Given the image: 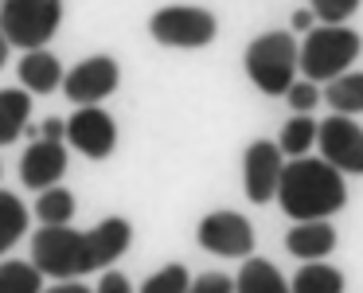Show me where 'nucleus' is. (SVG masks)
Instances as JSON below:
<instances>
[{"instance_id": "nucleus-1", "label": "nucleus", "mask_w": 363, "mask_h": 293, "mask_svg": "<svg viewBox=\"0 0 363 293\" xmlns=\"http://www.w3.org/2000/svg\"><path fill=\"white\" fill-rule=\"evenodd\" d=\"M133 246V227L121 215H110L90 231L67 227H40L32 238V266L51 277H79L106 270Z\"/></svg>"}, {"instance_id": "nucleus-2", "label": "nucleus", "mask_w": 363, "mask_h": 293, "mask_svg": "<svg viewBox=\"0 0 363 293\" xmlns=\"http://www.w3.org/2000/svg\"><path fill=\"white\" fill-rule=\"evenodd\" d=\"M277 204L293 223L328 219L347 204L344 172L332 168L324 157H293L277 180Z\"/></svg>"}, {"instance_id": "nucleus-3", "label": "nucleus", "mask_w": 363, "mask_h": 293, "mask_svg": "<svg viewBox=\"0 0 363 293\" xmlns=\"http://www.w3.org/2000/svg\"><path fill=\"white\" fill-rule=\"evenodd\" d=\"M359 51H363V35L355 28H344V24L313 28L305 35V43H301L297 71L308 82H332L359 59Z\"/></svg>"}, {"instance_id": "nucleus-4", "label": "nucleus", "mask_w": 363, "mask_h": 293, "mask_svg": "<svg viewBox=\"0 0 363 293\" xmlns=\"http://www.w3.org/2000/svg\"><path fill=\"white\" fill-rule=\"evenodd\" d=\"M297 40L289 32H266L246 48V74L269 98H285V90L297 82Z\"/></svg>"}, {"instance_id": "nucleus-5", "label": "nucleus", "mask_w": 363, "mask_h": 293, "mask_svg": "<svg viewBox=\"0 0 363 293\" xmlns=\"http://www.w3.org/2000/svg\"><path fill=\"white\" fill-rule=\"evenodd\" d=\"M63 24V0H0V35L9 48L40 51Z\"/></svg>"}, {"instance_id": "nucleus-6", "label": "nucleus", "mask_w": 363, "mask_h": 293, "mask_svg": "<svg viewBox=\"0 0 363 293\" xmlns=\"http://www.w3.org/2000/svg\"><path fill=\"white\" fill-rule=\"evenodd\" d=\"M219 32V20L196 4H168L149 20V35L164 48H207Z\"/></svg>"}, {"instance_id": "nucleus-7", "label": "nucleus", "mask_w": 363, "mask_h": 293, "mask_svg": "<svg viewBox=\"0 0 363 293\" xmlns=\"http://www.w3.org/2000/svg\"><path fill=\"white\" fill-rule=\"evenodd\" d=\"M316 149L344 176H363V129L352 118H344V114L324 118L316 126Z\"/></svg>"}, {"instance_id": "nucleus-8", "label": "nucleus", "mask_w": 363, "mask_h": 293, "mask_svg": "<svg viewBox=\"0 0 363 293\" xmlns=\"http://www.w3.org/2000/svg\"><path fill=\"white\" fill-rule=\"evenodd\" d=\"M196 238H199L203 250L219 254V258H250V250H254V227H250V219L238 215V211L203 215Z\"/></svg>"}, {"instance_id": "nucleus-9", "label": "nucleus", "mask_w": 363, "mask_h": 293, "mask_svg": "<svg viewBox=\"0 0 363 293\" xmlns=\"http://www.w3.org/2000/svg\"><path fill=\"white\" fill-rule=\"evenodd\" d=\"M118 82H121V67L110 55H90L63 74V90L74 106H98L102 98H110L118 90Z\"/></svg>"}, {"instance_id": "nucleus-10", "label": "nucleus", "mask_w": 363, "mask_h": 293, "mask_svg": "<svg viewBox=\"0 0 363 293\" xmlns=\"http://www.w3.org/2000/svg\"><path fill=\"white\" fill-rule=\"evenodd\" d=\"M285 157L277 141H250L242 153V188L250 204H269L277 196V180H281Z\"/></svg>"}, {"instance_id": "nucleus-11", "label": "nucleus", "mask_w": 363, "mask_h": 293, "mask_svg": "<svg viewBox=\"0 0 363 293\" xmlns=\"http://www.w3.org/2000/svg\"><path fill=\"white\" fill-rule=\"evenodd\" d=\"M67 141L79 153H86L90 160H106L118 145V126L102 106H79L67 118Z\"/></svg>"}, {"instance_id": "nucleus-12", "label": "nucleus", "mask_w": 363, "mask_h": 293, "mask_svg": "<svg viewBox=\"0 0 363 293\" xmlns=\"http://www.w3.org/2000/svg\"><path fill=\"white\" fill-rule=\"evenodd\" d=\"M63 172H67V145H63V137H43V141H35L32 149L20 157V180H24L28 188L43 192V188H51Z\"/></svg>"}, {"instance_id": "nucleus-13", "label": "nucleus", "mask_w": 363, "mask_h": 293, "mask_svg": "<svg viewBox=\"0 0 363 293\" xmlns=\"http://www.w3.org/2000/svg\"><path fill=\"white\" fill-rule=\"evenodd\" d=\"M285 246H289V254H297L301 262H320L324 254H332V246H336V227H332L328 219L297 223V227L285 235Z\"/></svg>"}, {"instance_id": "nucleus-14", "label": "nucleus", "mask_w": 363, "mask_h": 293, "mask_svg": "<svg viewBox=\"0 0 363 293\" xmlns=\"http://www.w3.org/2000/svg\"><path fill=\"white\" fill-rule=\"evenodd\" d=\"M20 82H24L28 94H51V90L63 87V63L48 51H28L20 59Z\"/></svg>"}, {"instance_id": "nucleus-15", "label": "nucleus", "mask_w": 363, "mask_h": 293, "mask_svg": "<svg viewBox=\"0 0 363 293\" xmlns=\"http://www.w3.org/2000/svg\"><path fill=\"white\" fill-rule=\"evenodd\" d=\"M235 293H289V282L269 258H246L235 277Z\"/></svg>"}, {"instance_id": "nucleus-16", "label": "nucleus", "mask_w": 363, "mask_h": 293, "mask_svg": "<svg viewBox=\"0 0 363 293\" xmlns=\"http://www.w3.org/2000/svg\"><path fill=\"white\" fill-rule=\"evenodd\" d=\"M32 94L28 90H0V145H12L28 129Z\"/></svg>"}, {"instance_id": "nucleus-17", "label": "nucleus", "mask_w": 363, "mask_h": 293, "mask_svg": "<svg viewBox=\"0 0 363 293\" xmlns=\"http://www.w3.org/2000/svg\"><path fill=\"white\" fill-rule=\"evenodd\" d=\"M324 98H328L332 114H344V118L363 114V71H344L340 79H332Z\"/></svg>"}, {"instance_id": "nucleus-18", "label": "nucleus", "mask_w": 363, "mask_h": 293, "mask_svg": "<svg viewBox=\"0 0 363 293\" xmlns=\"http://www.w3.org/2000/svg\"><path fill=\"white\" fill-rule=\"evenodd\" d=\"M289 293H344V274L328 262H305L293 277Z\"/></svg>"}, {"instance_id": "nucleus-19", "label": "nucleus", "mask_w": 363, "mask_h": 293, "mask_svg": "<svg viewBox=\"0 0 363 293\" xmlns=\"http://www.w3.org/2000/svg\"><path fill=\"white\" fill-rule=\"evenodd\" d=\"M316 145V121L305 118V114H297V118H289L281 126V133H277V149H281V157H308V149Z\"/></svg>"}, {"instance_id": "nucleus-20", "label": "nucleus", "mask_w": 363, "mask_h": 293, "mask_svg": "<svg viewBox=\"0 0 363 293\" xmlns=\"http://www.w3.org/2000/svg\"><path fill=\"white\" fill-rule=\"evenodd\" d=\"M74 215V196L67 188H43L40 199H35V219L43 223V227H67Z\"/></svg>"}, {"instance_id": "nucleus-21", "label": "nucleus", "mask_w": 363, "mask_h": 293, "mask_svg": "<svg viewBox=\"0 0 363 293\" xmlns=\"http://www.w3.org/2000/svg\"><path fill=\"white\" fill-rule=\"evenodd\" d=\"M28 231V207L12 192H0V254L16 246Z\"/></svg>"}, {"instance_id": "nucleus-22", "label": "nucleus", "mask_w": 363, "mask_h": 293, "mask_svg": "<svg viewBox=\"0 0 363 293\" xmlns=\"http://www.w3.org/2000/svg\"><path fill=\"white\" fill-rule=\"evenodd\" d=\"M0 293H43V274L32 262H0Z\"/></svg>"}, {"instance_id": "nucleus-23", "label": "nucleus", "mask_w": 363, "mask_h": 293, "mask_svg": "<svg viewBox=\"0 0 363 293\" xmlns=\"http://www.w3.org/2000/svg\"><path fill=\"white\" fill-rule=\"evenodd\" d=\"M191 277H188V266H180V262H168V266H160L157 274L149 277V282L141 285V293H188Z\"/></svg>"}, {"instance_id": "nucleus-24", "label": "nucleus", "mask_w": 363, "mask_h": 293, "mask_svg": "<svg viewBox=\"0 0 363 293\" xmlns=\"http://www.w3.org/2000/svg\"><path fill=\"white\" fill-rule=\"evenodd\" d=\"M359 0H308V12H313L320 24H344L347 16H355Z\"/></svg>"}, {"instance_id": "nucleus-25", "label": "nucleus", "mask_w": 363, "mask_h": 293, "mask_svg": "<svg viewBox=\"0 0 363 293\" xmlns=\"http://www.w3.org/2000/svg\"><path fill=\"white\" fill-rule=\"evenodd\" d=\"M285 102H289L297 114H308L316 102H320V90H316V82L301 79V82H293V87L285 90Z\"/></svg>"}, {"instance_id": "nucleus-26", "label": "nucleus", "mask_w": 363, "mask_h": 293, "mask_svg": "<svg viewBox=\"0 0 363 293\" xmlns=\"http://www.w3.org/2000/svg\"><path fill=\"white\" fill-rule=\"evenodd\" d=\"M188 293H235V277L227 274H199L188 285Z\"/></svg>"}, {"instance_id": "nucleus-27", "label": "nucleus", "mask_w": 363, "mask_h": 293, "mask_svg": "<svg viewBox=\"0 0 363 293\" xmlns=\"http://www.w3.org/2000/svg\"><path fill=\"white\" fill-rule=\"evenodd\" d=\"M98 293H133V285H129V277L125 274H106L102 282H98Z\"/></svg>"}, {"instance_id": "nucleus-28", "label": "nucleus", "mask_w": 363, "mask_h": 293, "mask_svg": "<svg viewBox=\"0 0 363 293\" xmlns=\"http://www.w3.org/2000/svg\"><path fill=\"white\" fill-rule=\"evenodd\" d=\"M43 293H94V289L82 285V282H59V285H51V289H43Z\"/></svg>"}, {"instance_id": "nucleus-29", "label": "nucleus", "mask_w": 363, "mask_h": 293, "mask_svg": "<svg viewBox=\"0 0 363 293\" xmlns=\"http://www.w3.org/2000/svg\"><path fill=\"white\" fill-rule=\"evenodd\" d=\"M313 20H316V16H313V12L305 9V12H293V20H289V24L297 28V32H305V28H308V32H313Z\"/></svg>"}, {"instance_id": "nucleus-30", "label": "nucleus", "mask_w": 363, "mask_h": 293, "mask_svg": "<svg viewBox=\"0 0 363 293\" xmlns=\"http://www.w3.org/2000/svg\"><path fill=\"white\" fill-rule=\"evenodd\" d=\"M4 59H9V40L0 35V67H4Z\"/></svg>"}]
</instances>
